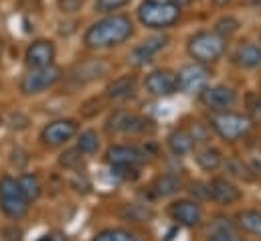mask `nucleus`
Wrapping results in <instances>:
<instances>
[{
  "mask_svg": "<svg viewBox=\"0 0 261 241\" xmlns=\"http://www.w3.org/2000/svg\"><path fill=\"white\" fill-rule=\"evenodd\" d=\"M202 106H206L211 112H225L237 104V93L235 89L227 85H206L204 89L198 91Z\"/></svg>",
  "mask_w": 261,
  "mask_h": 241,
  "instance_id": "obj_9",
  "label": "nucleus"
},
{
  "mask_svg": "<svg viewBox=\"0 0 261 241\" xmlns=\"http://www.w3.org/2000/svg\"><path fill=\"white\" fill-rule=\"evenodd\" d=\"M180 186L182 184H180L178 177H174V175H162V177H158L156 181L152 182V192L156 197H170V195L178 192Z\"/></svg>",
  "mask_w": 261,
  "mask_h": 241,
  "instance_id": "obj_24",
  "label": "nucleus"
},
{
  "mask_svg": "<svg viewBox=\"0 0 261 241\" xmlns=\"http://www.w3.org/2000/svg\"><path fill=\"white\" fill-rule=\"evenodd\" d=\"M91 241H138L136 235L126 229H103Z\"/></svg>",
  "mask_w": 261,
  "mask_h": 241,
  "instance_id": "obj_27",
  "label": "nucleus"
},
{
  "mask_svg": "<svg viewBox=\"0 0 261 241\" xmlns=\"http://www.w3.org/2000/svg\"><path fill=\"white\" fill-rule=\"evenodd\" d=\"M168 148H170L172 154H176V156L191 154L196 148V142H195V138L191 136L189 128H178V130H174V132L168 136Z\"/></svg>",
  "mask_w": 261,
  "mask_h": 241,
  "instance_id": "obj_19",
  "label": "nucleus"
},
{
  "mask_svg": "<svg viewBox=\"0 0 261 241\" xmlns=\"http://www.w3.org/2000/svg\"><path fill=\"white\" fill-rule=\"evenodd\" d=\"M126 4H130V0H95V10L101 14H108V12L124 8Z\"/></svg>",
  "mask_w": 261,
  "mask_h": 241,
  "instance_id": "obj_31",
  "label": "nucleus"
},
{
  "mask_svg": "<svg viewBox=\"0 0 261 241\" xmlns=\"http://www.w3.org/2000/svg\"><path fill=\"white\" fill-rule=\"evenodd\" d=\"M77 134V122L75 120H55L47 124L41 132V140L47 146H61L69 142Z\"/></svg>",
  "mask_w": 261,
  "mask_h": 241,
  "instance_id": "obj_14",
  "label": "nucleus"
},
{
  "mask_svg": "<svg viewBox=\"0 0 261 241\" xmlns=\"http://www.w3.org/2000/svg\"><path fill=\"white\" fill-rule=\"evenodd\" d=\"M166 45H168V37H162V35L160 37H152L148 41H142L130 53V63L134 67H142V65H146V63H150L154 59V55L158 51H162Z\"/></svg>",
  "mask_w": 261,
  "mask_h": 241,
  "instance_id": "obj_16",
  "label": "nucleus"
},
{
  "mask_svg": "<svg viewBox=\"0 0 261 241\" xmlns=\"http://www.w3.org/2000/svg\"><path fill=\"white\" fill-rule=\"evenodd\" d=\"M247 4H251V6H261V0H245Z\"/></svg>",
  "mask_w": 261,
  "mask_h": 241,
  "instance_id": "obj_37",
  "label": "nucleus"
},
{
  "mask_svg": "<svg viewBox=\"0 0 261 241\" xmlns=\"http://www.w3.org/2000/svg\"><path fill=\"white\" fill-rule=\"evenodd\" d=\"M195 160L202 171L213 173V171H217L223 164V154L217 148H213V146H204V148H200L195 154Z\"/></svg>",
  "mask_w": 261,
  "mask_h": 241,
  "instance_id": "obj_21",
  "label": "nucleus"
},
{
  "mask_svg": "<svg viewBox=\"0 0 261 241\" xmlns=\"http://www.w3.org/2000/svg\"><path fill=\"white\" fill-rule=\"evenodd\" d=\"M189 132H191V136L195 138L196 144H204L206 138H208V128H206L204 124H200V122H193V126L189 128Z\"/></svg>",
  "mask_w": 261,
  "mask_h": 241,
  "instance_id": "obj_32",
  "label": "nucleus"
},
{
  "mask_svg": "<svg viewBox=\"0 0 261 241\" xmlns=\"http://www.w3.org/2000/svg\"><path fill=\"white\" fill-rule=\"evenodd\" d=\"M208 241H243V239L235 233V227L231 223H227V219H217V221H213V225L208 229Z\"/></svg>",
  "mask_w": 261,
  "mask_h": 241,
  "instance_id": "obj_23",
  "label": "nucleus"
},
{
  "mask_svg": "<svg viewBox=\"0 0 261 241\" xmlns=\"http://www.w3.org/2000/svg\"><path fill=\"white\" fill-rule=\"evenodd\" d=\"M193 195H200L202 199H208V184H200V182H195L193 188H191Z\"/></svg>",
  "mask_w": 261,
  "mask_h": 241,
  "instance_id": "obj_34",
  "label": "nucleus"
},
{
  "mask_svg": "<svg viewBox=\"0 0 261 241\" xmlns=\"http://www.w3.org/2000/svg\"><path fill=\"white\" fill-rule=\"evenodd\" d=\"M106 71H108L106 63H101V61H87V63H81V65H77L73 69L71 79H75L77 83H85V81H93V79L101 77Z\"/></svg>",
  "mask_w": 261,
  "mask_h": 241,
  "instance_id": "obj_20",
  "label": "nucleus"
},
{
  "mask_svg": "<svg viewBox=\"0 0 261 241\" xmlns=\"http://www.w3.org/2000/svg\"><path fill=\"white\" fill-rule=\"evenodd\" d=\"M233 63L243 67V69H255L261 65V45L255 43H241L235 53H233Z\"/></svg>",
  "mask_w": 261,
  "mask_h": 241,
  "instance_id": "obj_18",
  "label": "nucleus"
},
{
  "mask_svg": "<svg viewBox=\"0 0 261 241\" xmlns=\"http://www.w3.org/2000/svg\"><path fill=\"white\" fill-rule=\"evenodd\" d=\"M106 130L110 134H146V132H152L154 126L152 122L142 116H136L130 112H116L108 120Z\"/></svg>",
  "mask_w": 261,
  "mask_h": 241,
  "instance_id": "obj_7",
  "label": "nucleus"
},
{
  "mask_svg": "<svg viewBox=\"0 0 261 241\" xmlns=\"http://www.w3.org/2000/svg\"><path fill=\"white\" fill-rule=\"evenodd\" d=\"M61 79H63V69L57 67L55 63L47 65V67H35V69H29V73L22 77L20 91L27 95L43 93V91L55 87Z\"/></svg>",
  "mask_w": 261,
  "mask_h": 241,
  "instance_id": "obj_6",
  "label": "nucleus"
},
{
  "mask_svg": "<svg viewBox=\"0 0 261 241\" xmlns=\"http://www.w3.org/2000/svg\"><path fill=\"white\" fill-rule=\"evenodd\" d=\"M213 2H215L217 6H225V4H229L231 0H213Z\"/></svg>",
  "mask_w": 261,
  "mask_h": 241,
  "instance_id": "obj_36",
  "label": "nucleus"
},
{
  "mask_svg": "<svg viewBox=\"0 0 261 241\" xmlns=\"http://www.w3.org/2000/svg\"><path fill=\"white\" fill-rule=\"evenodd\" d=\"M189 55L202 65L215 63L223 57L227 49V39L221 37L217 31H198L189 39Z\"/></svg>",
  "mask_w": 261,
  "mask_h": 241,
  "instance_id": "obj_3",
  "label": "nucleus"
},
{
  "mask_svg": "<svg viewBox=\"0 0 261 241\" xmlns=\"http://www.w3.org/2000/svg\"><path fill=\"white\" fill-rule=\"evenodd\" d=\"M237 227L243 229L245 233L261 237V211H255V209L241 211L237 215Z\"/></svg>",
  "mask_w": 261,
  "mask_h": 241,
  "instance_id": "obj_22",
  "label": "nucleus"
},
{
  "mask_svg": "<svg viewBox=\"0 0 261 241\" xmlns=\"http://www.w3.org/2000/svg\"><path fill=\"white\" fill-rule=\"evenodd\" d=\"M106 158L112 166H140L148 160V152L136 144H116L108 148Z\"/></svg>",
  "mask_w": 261,
  "mask_h": 241,
  "instance_id": "obj_10",
  "label": "nucleus"
},
{
  "mask_svg": "<svg viewBox=\"0 0 261 241\" xmlns=\"http://www.w3.org/2000/svg\"><path fill=\"white\" fill-rule=\"evenodd\" d=\"M134 35V25L124 14H112L93 22L85 33V45L89 49H110L126 43Z\"/></svg>",
  "mask_w": 261,
  "mask_h": 241,
  "instance_id": "obj_1",
  "label": "nucleus"
},
{
  "mask_svg": "<svg viewBox=\"0 0 261 241\" xmlns=\"http://www.w3.org/2000/svg\"><path fill=\"white\" fill-rule=\"evenodd\" d=\"M83 152L79 150V148H75V150H69L65 154H61V164L65 166V168H81L83 166Z\"/></svg>",
  "mask_w": 261,
  "mask_h": 241,
  "instance_id": "obj_30",
  "label": "nucleus"
},
{
  "mask_svg": "<svg viewBox=\"0 0 261 241\" xmlns=\"http://www.w3.org/2000/svg\"><path fill=\"white\" fill-rule=\"evenodd\" d=\"M53 61H55V45L45 39L35 41L24 53V63L29 69L47 67V65H53Z\"/></svg>",
  "mask_w": 261,
  "mask_h": 241,
  "instance_id": "obj_15",
  "label": "nucleus"
},
{
  "mask_svg": "<svg viewBox=\"0 0 261 241\" xmlns=\"http://www.w3.org/2000/svg\"><path fill=\"white\" fill-rule=\"evenodd\" d=\"M211 77V71L206 69V65L202 63H191L185 65L178 73H176V83H178V91L182 93H195L206 87Z\"/></svg>",
  "mask_w": 261,
  "mask_h": 241,
  "instance_id": "obj_8",
  "label": "nucleus"
},
{
  "mask_svg": "<svg viewBox=\"0 0 261 241\" xmlns=\"http://www.w3.org/2000/svg\"><path fill=\"white\" fill-rule=\"evenodd\" d=\"M215 31H217L221 37L229 39L231 35H235V33L239 31V20H237V18H233V16H223L221 20H217Z\"/></svg>",
  "mask_w": 261,
  "mask_h": 241,
  "instance_id": "obj_28",
  "label": "nucleus"
},
{
  "mask_svg": "<svg viewBox=\"0 0 261 241\" xmlns=\"http://www.w3.org/2000/svg\"><path fill=\"white\" fill-rule=\"evenodd\" d=\"M18 184H20V188H22V192L27 195V199L29 201H37L39 197H41V181H39V177L37 175H22L20 179H18Z\"/></svg>",
  "mask_w": 261,
  "mask_h": 241,
  "instance_id": "obj_25",
  "label": "nucleus"
},
{
  "mask_svg": "<svg viewBox=\"0 0 261 241\" xmlns=\"http://www.w3.org/2000/svg\"><path fill=\"white\" fill-rule=\"evenodd\" d=\"M168 2H172V4L178 6V8H185L187 4H191V0H168Z\"/></svg>",
  "mask_w": 261,
  "mask_h": 241,
  "instance_id": "obj_35",
  "label": "nucleus"
},
{
  "mask_svg": "<svg viewBox=\"0 0 261 241\" xmlns=\"http://www.w3.org/2000/svg\"><path fill=\"white\" fill-rule=\"evenodd\" d=\"M138 18L144 27L154 31L170 29L180 18V8L168 0H144L138 6Z\"/></svg>",
  "mask_w": 261,
  "mask_h": 241,
  "instance_id": "obj_2",
  "label": "nucleus"
},
{
  "mask_svg": "<svg viewBox=\"0 0 261 241\" xmlns=\"http://www.w3.org/2000/svg\"><path fill=\"white\" fill-rule=\"evenodd\" d=\"M57 4H59V8H61V12L71 14V12H77V10L81 8L83 0H57Z\"/></svg>",
  "mask_w": 261,
  "mask_h": 241,
  "instance_id": "obj_33",
  "label": "nucleus"
},
{
  "mask_svg": "<svg viewBox=\"0 0 261 241\" xmlns=\"http://www.w3.org/2000/svg\"><path fill=\"white\" fill-rule=\"evenodd\" d=\"M208 126L215 130V134L227 142L239 140L243 136L249 134L253 120L245 114H237V112H213V116L208 118Z\"/></svg>",
  "mask_w": 261,
  "mask_h": 241,
  "instance_id": "obj_4",
  "label": "nucleus"
},
{
  "mask_svg": "<svg viewBox=\"0 0 261 241\" xmlns=\"http://www.w3.org/2000/svg\"><path fill=\"white\" fill-rule=\"evenodd\" d=\"M227 168H229V173L233 175V177H237V179H241V181H251L253 179V175H249L251 171L243 164V160H239V158H231L229 162H227Z\"/></svg>",
  "mask_w": 261,
  "mask_h": 241,
  "instance_id": "obj_29",
  "label": "nucleus"
},
{
  "mask_svg": "<svg viewBox=\"0 0 261 241\" xmlns=\"http://www.w3.org/2000/svg\"><path fill=\"white\" fill-rule=\"evenodd\" d=\"M206 184H208V199H213L219 205L229 207V205H235V203H239L243 199L241 188L237 184H233L229 179H225V177H215Z\"/></svg>",
  "mask_w": 261,
  "mask_h": 241,
  "instance_id": "obj_13",
  "label": "nucleus"
},
{
  "mask_svg": "<svg viewBox=\"0 0 261 241\" xmlns=\"http://www.w3.org/2000/svg\"><path fill=\"white\" fill-rule=\"evenodd\" d=\"M77 148L83 154H95L99 150V136H97V132H93V130L81 132V136L77 140Z\"/></svg>",
  "mask_w": 261,
  "mask_h": 241,
  "instance_id": "obj_26",
  "label": "nucleus"
},
{
  "mask_svg": "<svg viewBox=\"0 0 261 241\" xmlns=\"http://www.w3.org/2000/svg\"><path fill=\"white\" fill-rule=\"evenodd\" d=\"M146 91L154 98H168L178 91L176 83V73L170 69H154L152 73L146 75Z\"/></svg>",
  "mask_w": 261,
  "mask_h": 241,
  "instance_id": "obj_11",
  "label": "nucleus"
},
{
  "mask_svg": "<svg viewBox=\"0 0 261 241\" xmlns=\"http://www.w3.org/2000/svg\"><path fill=\"white\" fill-rule=\"evenodd\" d=\"M31 201L22 192L20 184L12 177L0 179V211L10 219H20L29 213Z\"/></svg>",
  "mask_w": 261,
  "mask_h": 241,
  "instance_id": "obj_5",
  "label": "nucleus"
},
{
  "mask_svg": "<svg viewBox=\"0 0 261 241\" xmlns=\"http://www.w3.org/2000/svg\"><path fill=\"white\" fill-rule=\"evenodd\" d=\"M136 87H138L136 77H134V75H124V77L114 79V81L108 85L106 95H108L112 102H126V100L134 98Z\"/></svg>",
  "mask_w": 261,
  "mask_h": 241,
  "instance_id": "obj_17",
  "label": "nucleus"
},
{
  "mask_svg": "<svg viewBox=\"0 0 261 241\" xmlns=\"http://www.w3.org/2000/svg\"><path fill=\"white\" fill-rule=\"evenodd\" d=\"M0 124H2V120H0Z\"/></svg>",
  "mask_w": 261,
  "mask_h": 241,
  "instance_id": "obj_38",
  "label": "nucleus"
},
{
  "mask_svg": "<svg viewBox=\"0 0 261 241\" xmlns=\"http://www.w3.org/2000/svg\"><path fill=\"white\" fill-rule=\"evenodd\" d=\"M168 213L182 227H198L200 221H202V209H200V205L196 201H191V199L174 201L168 207Z\"/></svg>",
  "mask_w": 261,
  "mask_h": 241,
  "instance_id": "obj_12",
  "label": "nucleus"
}]
</instances>
